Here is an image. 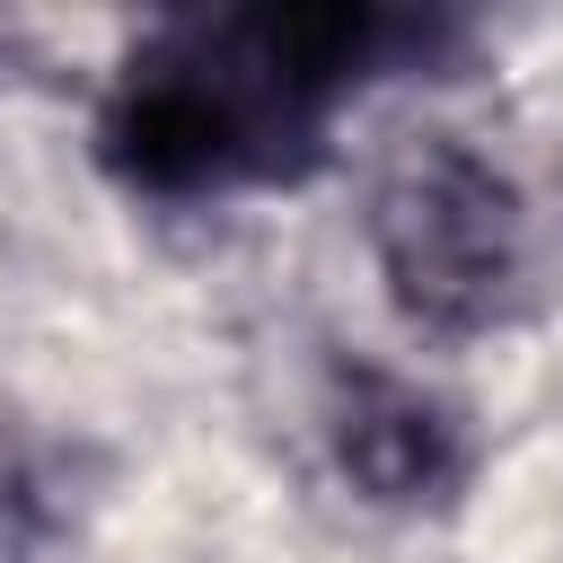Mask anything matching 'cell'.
Listing matches in <instances>:
<instances>
[{"label": "cell", "mask_w": 563, "mask_h": 563, "mask_svg": "<svg viewBox=\"0 0 563 563\" xmlns=\"http://www.w3.org/2000/svg\"><path fill=\"white\" fill-rule=\"evenodd\" d=\"M369 246L396 308L440 334H484L519 317L537 282V211L519 176L457 132H422L378 167Z\"/></svg>", "instance_id": "obj_1"}, {"label": "cell", "mask_w": 563, "mask_h": 563, "mask_svg": "<svg viewBox=\"0 0 563 563\" xmlns=\"http://www.w3.org/2000/svg\"><path fill=\"white\" fill-rule=\"evenodd\" d=\"M308 141H317V114H299L255 70L229 18L150 44L97 123L106 167L141 194H211L238 176H282Z\"/></svg>", "instance_id": "obj_2"}, {"label": "cell", "mask_w": 563, "mask_h": 563, "mask_svg": "<svg viewBox=\"0 0 563 563\" xmlns=\"http://www.w3.org/2000/svg\"><path fill=\"white\" fill-rule=\"evenodd\" d=\"M325 440H334V466L387 510H422L466 484V431L449 422V405L422 396L413 378H387V369L334 378Z\"/></svg>", "instance_id": "obj_3"}]
</instances>
